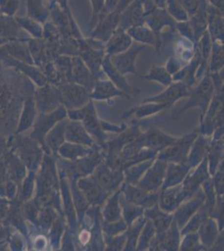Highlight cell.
<instances>
[{
    "instance_id": "43",
    "label": "cell",
    "mask_w": 224,
    "mask_h": 251,
    "mask_svg": "<svg viewBox=\"0 0 224 251\" xmlns=\"http://www.w3.org/2000/svg\"><path fill=\"white\" fill-rule=\"evenodd\" d=\"M182 66H183V62L182 60L176 55H172L167 61L165 68L173 76V75L176 74V72L180 71V69L182 68Z\"/></svg>"
},
{
    "instance_id": "30",
    "label": "cell",
    "mask_w": 224,
    "mask_h": 251,
    "mask_svg": "<svg viewBox=\"0 0 224 251\" xmlns=\"http://www.w3.org/2000/svg\"><path fill=\"white\" fill-rule=\"evenodd\" d=\"M140 77L148 80H153L161 83L163 86H168L173 83V76L166 70L165 66H153L148 74L140 75Z\"/></svg>"
},
{
    "instance_id": "13",
    "label": "cell",
    "mask_w": 224,
    "mask_h": 251,
    "mask_svg": "<svg viewBox=\"0 0 224 251\" xmlns=\"http://www.w3.org/2000/svg\"><path fill=\"white\" fill-rule=\"evenodd\" d=\"M133 42L127 32L118 27L105 44V54L108 56L121 54L130 48Z\"/></svg>"
},
{
    "instance_id": "29",
    "label": "cell",
    "mask_w": 224,
    "mask_h": 251,
    "mask_svg": "<svg viewBox=\"0 0 224 251\" xmlns=\"http://www.w3.org/2000/svg\"><path fill=\"white\" fill-rule=\"evenodd\" d=\"M224 43L214 41L212 45L210 56L208 60V72L210 73L221 72L224 69Z\"/></svg>"
},
{
    "instance_id": "52",
    "label": "cell",
    "mask_w": 224,
    "mask_h": 251,
    "mask_svg": "<svg viewBox=\"0 0 224 251\" xmlns=\"http://www.w3.org/2000/svg\"><path fill=\"white\" fill-rule=\"evenodd\" d=\"M116 228H117V231H120V230H121L120 228H124V229H125V223L123 222V221H121V222L120 223H117V225H116ZM109 232H111L112 234H117V230H116L115 228H114V229H112V228H109Z\"/></svg>"
},
{
    "instance_id": "31",
    "label": "cell",
    "mask_w": 224,
    "mask_h": 251,
    "mask_svg": "<svg viewBox=\"0 0 224 251\" xmlns=\"http://www.w3.org/2000/svg\"><path fill=\"white\" fill-rule=\"evenodd\" d=\"M28 13L34 20L45 23L49 15V9L44 6L42 0H28Z\"/></svg>"
},
{
    "instance_id": "12",
    "label": "cell",
    "mask_w": 224,
    "mask_h": 251,
    "mask_svg": "<svg viewBox=\"0 0 224 251\" xmlns=\"http://www.w3.org/2000/svg\"><path fill=\"white\" fill-rule=\"evenodd\" d=\"M145 10L142 0H135L131 5L121 14L120 28L126 29L132 26L140 25L144 24Z\"/></svg>"
},
{
    "instance_id": "24",
    "label": "cell",
    "mask_w": 224,
    "mask_h": 251,
    "mask_svg": "<svg viewBox=\"0 0 224 251\" xmlns=\"http://www.w3.org/2000/svg\"><path fill=\"white\" fill-rule=\"evenodd\" d=\"M189 169L190 167L185 165L184 163H171L168 167L167 178L165 180L162 189L177 185L178 183H181L187 173L189 172Z\"/></svg>"
},
{
    "instance_id": "11",
    "label": "cell",
    "mask_w": 224,
    "mask_h": 251,
    "mask_svg": "<svg viewBox=\"0 0 224 251\" xmlns=\"http://www.w3.org/2000/svg\"><path fill=\"white\" fill-rule=\"evenodd\" d=\"M207 31L210 34L212 41H219L224 43V11L211 5L207 4Z\"/></svg>"
},
{
    "instance_id": "44",
    "label": "cell",
    "mask_w": 224,
    "mask_h": 251,
    "mask_svg": "<svg viewBox=\"0 0 224 251\" xmlns=\"http://www.w3.org/2000/svg\"><path fill=\"white\" fill-rule=\"evenodd\" d=\"M178 1L187 10L189 17L198 11L201 2V0H178Z\"/></svg>"
},
{
    "instance_id": "17",
    "label": "cell",
    "mask_w": 224,
    "mask_h": 251,
    "mask_svg": "<svg viewBox=\"0 0 224 251\" xmlns=\"http://www.w3.org/2000/svg\"><path fill=\"white\" fill-rule=\"evenodd\" d=\"M122 190L125 193L128 202L136 205L149 208L154 205L157 200V194H150V192L145 191L140 188H134L131 185L124 187Z\"/></svg>"
},
{
    "instance_id": "8",
    "label": "cell",
    "mask_w": 224,
    "mask_h": 251,
    "mask_svg": "<svg viewBox=\"0 0 224 251\" xmlns=\"http://www.w3.org/2000/svg\"><path fill=\"white\" fill-rule=\"evenodd\" d=\"M167 165L164 160H157L154 167L148 170V174L138 183V188L150 193L157 190L163 183Z\"/></svg>"
},
{
    "instance_id": "48",
    "label": "cell",
    "mask_w": 224,
    "mask_h": 251,
    "mask_svg": "<svg viewBox=\"0 0 224 251\" xmlns=\"http://www.w3.org/2000/svg\"><path fill=\"white\" fill-rule=\"evenodd\" d=\"M118 2H119V0H105V9H104L102 16L100 18H102L103 16L107 15L110 12H112L113 10H115Z\"/></svg>"
},
{
    "instance_id": "10",
    "label": "cell",
    "mask_w": 224,
    "mask_h": 251,
    "mask_svg": "<svg viewBox=\"0 0 224 251\" xmlns=\"http://www.w3.org/2000/svg\"><path fill=\"white\" fill-rule=\"evenodd\" d=\"M98 80L94 76L81 58L78 55L72 57L71 81L84 86L89 92H91L96 81Z\"/></svg>"
},
{
    "instance_id": "26",
    "label": "cell",
    "mask_w": 224,
    "mask_h": 251,
    "mask_svg": "<svg viewBox=\"0 0 224 251\" xmlns=\"http://www.w3.org/2000/svg\"><path fill=\"white\" fill-rule=\"evenodd\" d=\"M203 200H204V195L203 194L202 195L200 194V195H198L194 200L190 201L189 203H186L179 209L176 213V220H175L179 228H182V226H184L188 219L193 215V213L201 205V203H203Z\"/></svg>"
},
{
    "instance_id": "1",
    "label": "cell",
    "mask_w": 224,
    "mask_h": 251,
    "mask_svg": "<svg viewBox=\"0 0 224 251\" xmlns=\"http://www.w3.org/2000/svg\"><path fill=\"white\" fill-rule=\"evenodd\" d=\"M147 46L133 42L130 48L121 54L110 56L111 63L121 74H133L139 75L136 70V60L139 54L144 51Z\"/></svg>"
},
{
    "instance_id": "25",
    "label": "cell",
    "mask_w": 224,
    "mask_h": 251,
    "mask_svg": "<svg viewBox=\"0 0 224 251\" xmlns=\"http://www.w3.org/2000/svg\"><path fill=\"white\" fill-rule=\"evenodd\" d=\"M208 177L207 169V160H205L204 163L201 164V167L197 170L194 174L188 176L185 183L182 184L183 191L186 195L193 194L196 191L197 188L201 184L203 180Z\"/></svg>"
},
{
    "instance_id": "9",
    "label": "cell",
    "mask_w": 224,
    "mask_h": 251,
    "mask_svg": "<svg viewBox=\"0 0 224 251\" xmlns=\"http://www.w3.org/2000/svg\"><path fill=\"white\" fill-rule=\"evenodd\" d=\"M63 98L71 108H79L90 101V92L76 83L69 82L63 88Z\"/></svg>"
},
{
    "instance_id": "41",
    "label": "cell",
    "mask_w": 224,
    "mask_h": 251,
    "mask_svg": "<svg viewBox=\"0 0 224 251\" xmlns=\"http://www.w3.org/2000/svg\"><path fill=\"white\" fill-rule=\"evenodd\" d=\"M152 163L151 161H148L146 163H142L141 165L136 166L134 167L132 169H128L126 170V180H127V183H132L135 184L136 183V180L137 178L142 175L146 169H148V167H150V163Z\"/></svg>"
},
{
    "instance_id": "36",
    "label": "cell",
    "mask_w": 224,
    "mask_h": 251,
    "mask_svg": "<svg viewBox=\"0 0 224 251\" xmlns=\"http://www.w3.org/2000/svg\"><path fill=\"white\" fill-rule=\"evenodd\" d=\"M207 149V141L203 137H199L197 141L196 145L194 147L190 157H188L189 167H194L201 162L204 156Z\"/></svg>"
},
{
    "instance_id": "18",
    "label": "cell",
    "mask_w": 224,
    "mask_h": 251,
    "mask_svg": "<svg viewBox=\"0 0 224 251\" xmlns=\"http://www.w3.org/2000/svg\"><path fill=\"white\" fill-rule=\"evenodd\" d=\"M82 120L84 127L86 131L97 137L100 142L105 141L106 136L103 132L101 123L97 119V113L91 100L86 104V111Z\"/></svg>"
},
{
    "instance_id": "27",
    "label": "cell",
    "mask_w": 224,
    "mask_h": 251,
    "mask_svg": "<svg viewBox=\"0 0 224 251\" xmlns=\"http://www.w3.org/2000/svg\"><path fill=\"white\" fill-rule=\"evenodd\" d=\"M147 215L150 219L153 220L154 225H155V227L156 228L157 239L156 240V245L157 246L159 241L162 239V235L165 234V232L167 231V229L169 227V225H170L173 217L167 215L166 214H163L156 207L148 210Z\"/></svg>"
},
{
    "instance_id": "32",
    "label": "cell",
    "mask_w": 224,
    "mask_h": 251,
    "mask_svg": "<svg viewBox=\"0 0 224 251\" xmlns=\"http://www.w3.org/2000/svg\"><path fill=\"white\" fill-rule=\"evenodd\" d=\"M165 9L176 22H183L189 20V15L178 0H167Z\"/></svg>"
},
{
    "instance_id": "42",
    "label": "cell",
    "mask_w": 224,
    "mask_h": 251,
    "mask_svg": "<svg viewBox=\"0 0 224 251\" xmlns=\"http://www.w3.org/2000/svg\"><path fill=\"white\" fill-rule=\"evenodd\" d=\"M154 233H155V226H153L152 222H148L144 231L142 232V239L140 240L138 250H142L148 246V243L150 241V238L153 236Z\"/></svg>"
},
{
    "instance_id": "34",
    "label": "cell",
    "mask_w": 224,
    "mask_h": 251,
    "mask_svg": "<svg viewBox=\"0 0 224 251\" xmlns=\"http://www.w3.org/2000/svg\"><path fill=\"white\" fill-rule=\"evenodd\" d=\"M217 237L216 224L213 220L205 219L201 224V241L205 246H211L213 245Z\"/></svg>"
},
{
    "instance_id": "22",
    "label": "cell",
    "mask_w": 224,
    "mask_h": 251,
    "mask_svg": "<svg viewBox=\"0 0 224 251\" xmlns=\"http://www.w3.org/2000/svg\"><path fill=\"white\" fill-rule=\"evenodd\" d=\"M79 188L84 193L87 200L94 204L101 203L105 199V189L100 185L94 177L81 179L79 182Z\"/></svg>"
},
{
    "instance_id": "4",
    "label": "cell",
    "mask_w": 224,
    "mask_h": 251,
    "mask_svg": "<svg viewBox=\"0 0 224 251\" xmlns=\"http://www.w3.org/2000/svg\"><path fill=\"white\" fill-rule=\"evenodd\" d=\"M196 137L197 133H193L187 135L180 140H176L159 156V159L176 163H186L191 145Z\"/></svg>"
},
{
    "instance_id": "47",
    "label": "cell",
    "mask_w": 224,
    "mask_h": 251,
    "mask_svg": "<svg viewBox=\"0 0 224 251\" xmlns=\"http://www.w3.org/2000/svg\"><path fill=\"white\" fill-rule=\"evenodd\" d=\"M222 147H219V144H216L215 147H213V149L211 150L210 157L211 162L210 165L212 168L211 172L213 171V169L217 166L218 160H219V155L221 154Z\"/></svg>"
},
{
    "instance_id": "38",
    "label": "cell",
    "mask_w": 224,
    "mask_h": 251,
    "mask_svg": "<svg viewBox=\"0 0 224 251\" xmlns=\"http://www.w3.org/2000/svg\"><path fill=\"white\" fill-rule=\"evenodd\" d=\"M172 106L170 103H159V104H148L146 106H140L139 108H134L131 112H136V116L138 117H145L147 115L152 114L156 111H159L165 107Z\"/></svg>"
},
{
    "instance_id": "19",
    "label": "cell",
    "mask_w": 224,
    "mask_h": 251,
    "mask_svg": "<svg viewBox=\"0 0 224 251\" xmlns=\"http://www.w3.org/2000/svg\"><path fill=\"white\" fill-rule=\"evenodd\" d=\"M164 191L161 196V208L166 211L175 210L182 200L187 197L183 191L182 185L178 187H170L163 189Z\"/></svg>"
},
{
    "instance_id": "20",
    "label": "cell",
    "mask_w": 224,
    "mask_h": 251,
    "mask_svg": "<svg viewBox=\"0 0 224 251\" xmlns=\"http://www.w3.org/2000/svg\"><path fill=\"white\" fill-rule=\"evenodd\" d=\"M94 178L105 190H111L116 188L122 181V174L116 169L111 170L107 166L101 165L96 171Z\"/></svg>"
},
{
    "instance_id": "49",
    "label": "cell",
    "mask_w": 224,
    "mask_h": 251,
    "mask_svg": "<svg viewBox=\"0 0 224 251\" xmlns=\"http://www.w3.org/2000/svg\"><path fill=\"white\" fill-rule=\"evenodd\" d=\"M134 1L135 0H119L115 10L120 13V14H122V12L127 8L128 6L131 5V3H133Z\"/></svg>"
},
{
    "instance_id": "53",
    "label": "cell",
    "mask_w": 224,
    "mask_h": 251,
    "mask_svg": "<svg viewBox=\"0 0 224 251\" xmlns=\"http://www.w3.org/2000/svg\"><path fill=\"white\" fill-rule=\"evenodd\" d=\"M154 4L157 7V8H161V9H165L166 6V2L167 0H152Z\"/></svg>"
},
{
    "instance_id": "51",
    "label": "cell",
    "mask_w": 224,
    "mask_h": 251,
    "mask_svg": "<svg viewBox=\"0 0 224 251\" xmlns=\"http://www.w3.org/2000/svg\"><path fill=\"white\" fill-rule=\"evenodd\" d=\"M206 1H207V3L214 6L222 11H224V0H206Z\"/></svg>"
},
{
    "instance_id": "2",
    "label": "cell",
    "mask_w": 224,
    "mask_h": 251,
    "mask_svg": "<svg viewBox=\"0 0 224 251\" xmlns=\"http://www.w3.org/2000/svg\"><path fill=\"white\" fill-rule=\"evenodd\" d=\"M77 40L79 44L78 56L81 58L94 76L99 80L104 74L102 61L105 56V50L92 48L89 46L85 38H80Z\"/></svg>"
},
{
    "instance_id": "35",
    "label": "cell",
    "mask_w": 224,
    "mask_h": 251,
    "mask_svg": "<svg viewBox=\"0 0 224 251\" xmlns=\"http://www.w3.org/2000/svg\"><path fill=\"white\" fill-rule=\"evenodd\" d=\"M119 194V192H117L113 197H111L104 210V216L108 223L116 222L121 217V208L118 205Z\"/></svg>"
},
{
    "instance_id": "40",
    "label": "cell",
    "mask_w": 224,
    "mask_h": 251,
    "mask_svg": "<svg viewBox=\"0 0 224 251\" xmlns=\"http://www.w3.org/2000/svg\"><path fill=\"white\" fill-rule=\"evenodd\" d=\"M176 31L177 34L182 36V37L187 39L191 42H193L196 46V41H195V37L193 34V30L191 27L189 21H183V22H176Z\"/></svg>"
},
{
    "instance_id": "33",
    "label": "cell",
    "mask_w": 224,
    "mask_h": 251,
    "mask_svg": "<svg viewBox=\"0 0 224 251\" xmlns=\"http://www.w3.org/2000/svg\"><path fill=\"white\" fill-rule=\"evenodd\" d=\"M179 234L178 229L176 228V221H173L172 227L169 228L168 233L165 232L162 235V239L160 240L157 246H161V247L166 250H176L178 247Z\"/></svg>"
},
{
    "instance_id": "7",
    "label": "cell",
    "mask_w": 224,
    "mask_h": 251,
    "mask_svg": "<svg viewBox=\"0 0 224 251\" xmlns=\"http://www.w3.org/2000/svg\"><path fill=\"white\" fill-rule=\"evenodd\" d=\"M125 31L127 32L130 37L136 43L142 44L146 46H152L156 50L157 54L161 53L162 38L156 35L148 25H146L145 24L132 26Z\"/></svg>"
},
{
    "instance_id": "15",
    "label": "cell",
    "mask_w": 224,
    "mask_h": 251,
    "mask_svg": "<svg viewBox=\"0 0 224 251\" xmlns=\"http://www.w3.org/2000/svg\"><path fill=\"white\" fill-rule=\"evenodd\" d=\"M102 70L104 74L107 75V77L110 79L111 82L113 83L114 85L117 86L119 90L122 91L127 96L135 94V93L136 94V90L128 84L124 75L117 71L116 67L112 65L110 56H108L106 54L102 61Z\"/></svg>"
},
{
    "instance_id": "45",
    "label": "cell",
    "mask_w": 224,
    "mask_h": 251,
    "mask_svg": "<svg viewBox=\"0 0 224 251\" xmlns=\"http://www.w3.org/2000/svg\"><path fill=\"white\" fill-rule=\"evenodd\" d=\"M143 212V208L135 207V206L127 205L125 206L124 208V214L126 221L129 225H131L132 220L136 219V216H138Z\"/></svg>"
},
{
    "instance_id": "39",
    "label": "cell",
    "mask_w": 224,
    "mask_h": 251,
    "mask_svg": "<svg viewBox=\"0 0 224 251\" xmlns=\"http://www.w3.org/2000/svg\"><path fill=\"white\" fill-rule=\"evenodd\" d=\"M64 155L70 158H78V157H85L91 152V150L86 149L85 147L79 145H67L65 146L63 149Z\"/></svg>"
},
{
    "instance_id": "14",
    "label": "cell",
    "mask_w": 224,
    "mask_h": 251,
    "mask_svg": "<svg viewBox=\"0 0 224 251\" xmlns=\"http://www.w3.org/2000/svg\"><path fill=\"white\" fill-rule=\"evenodd\" d=\"M190 89L182 81L172 83L168 89L156 97H150L144 100V102L170 103L173 105L176 100L182 97H188Z\"/></svg>"
},
{
    "instance_id": "46",
    "label": "cell",
    "mask_w": 224,
    "mask_h": 251,
    "mask_svg": "<svg viewBox=\"0 0 224 251\" xmlns=\"http://www.w3.org/2000/svg\"><path fill=\"white\" fill-rule=\"evenodd\" d=\"M199 245V235L198 234H189L185 238L182 243V250H194Z\"/></svg>"
},
{
    "instance_id": "28",
    "label": "cell",
    "mask_w": 224,
    "mask_h": 251,
    "mask_svg": "<svg viewBox=\"0 0 224 251\" xmlns=\"http://www.w3.org/2000/svg\"><path fill=\"white\" fill-rule=\"evenodd\" d=\"M66 136H67V139L71 142L80 143V144L90 146V147L93 145V141L91 140V137H89L84 126L79 122L71 123L70 126H68V131Z\"/></svg>"
},
{
    "instance_id": "16",
    "label": "cell",
    "mask_w": 224,
    "mask_h": 251,
    "mask_svg": "<svg viewBox=\"0 0 224 251\" xmlns=\"http://www.w3.org/2000/svg\"><path fill=\"white\" fill-rule=\"evenodd\" d=\"M114 97H130L107 80H97L90 92V98L96 100H106Z\"/></svg>"
},
{
    "instance_id": "3",
    "label": "cell",
    "mask_w": 224,
    "mask_h": 251,
    "mask_svg": "<svg viewBox=\"0 0 224 251\" xmlns=\"http://www.w3.org/2000/svg\"><path fill=\"white\" fill-rule=\"evenodd\" d=\"M214 91L215 89L213 86V80L211 79L209 74H207L196 88L194 89L193 92H190V100L183 106L180 113L191 106H199L202 110L201 116H203L205 110L207 109L208 104L210 102Z\"/></svg>"
},
{
    "instance_id": "37",
    "label": "cell",
    "mask_w": 224,
    "mask_h": 251,
    "mask_svg": "<svg viewBox=\"0 0 224 251\" xmlns=\"http://www.w3.org/2000/svg\"><path fill=\"white\" fill-rule=\"evenodd\" d=\"M91 4V20L90 25L91 29L97 25L100 17L102 16L104 9H105V0H90Z\"/></svg>"
},
{
    "instance_id": "21",
    "label": "cell",
    "mask_w": 224,
    "mask_h": 251,
    "mask_svg": "<svg viewBox=\"0 0 224 251\" xmlns=\"http://www.w3.org/2000/svg\"><path fill=\"white\" fill-rule=\"evenodd\" d=\"M207 1L201 0L198 11L189 17V23L193 30L196 44L201 35L207 30Z\"/></svg>"
},
{
    "instance_id": "6",
    "label": "cell",
    "mask_w": 224,
    "mask_h": 251,
    "mask_svg": "<svg viewBox=\"0 0 224 251\" xmlns=\"http://www.w3.org/2000/svg\"><path fill=\"white\" fill-rule=\"evenodd\" d=\"M144 24L156 35L161 36V34L166 29L175 28L176 21L171 17L166 9L155 7L146 14Z\"/></svg>"
},
{
    "instance_id": "50",
    "label": "cell",
    "mask_w": 224,
    "mask_h": 251,
    "mask_svg": "<svg viewBox=\"0 0 224 251\" xmlns=\"http://www.w3.org/2000/svg\"><path fill=\"white\" fill-rule=\"evenodd\" d=\"M52 3H55L57 5L60 6V9H62L66 14L71 15V10L69 9V0H50Z\"/></svg>"
},
{
    "instance_id": "5",
    "label": "cell",
    "mask_w": 224,
    "mask_h": 251,
    "mask_svg": "<svg viewBox=\"0 0 224 251\" xmlns=\"http://www.w3.org/2000/svg\"><path fill=\"white\" fill-rule=\"evenodd\" d=\"M121 14L116 10L110 12L100 19L97 25L91 29L90 37L100 40L105 44L111 38L114 32L119 27Z\"/></svg>"
},
{
    "instance_id": "23",
    "label": "cell",
    "mask_w": 224,
    "mask_h": 251,
    "mask_svg": "<svg viewBox=\"0 0 224 251\" xmlns=\"http://www.w3.org/2000/svg\"><path fill=\"white\" fill-rule=\"evenodd\" d=\"M144 146L155 150H161L172 145L177 139L167 136L159 131L158 129L152 127L148 131L147 134L142 135Z\"/></svg>"
}]
</instances>
